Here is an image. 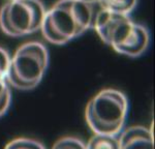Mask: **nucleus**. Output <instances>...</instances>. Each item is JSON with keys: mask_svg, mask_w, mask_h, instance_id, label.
<instances>
[{"mask_svg": "<svg viewBox=\"0 0 155 149\" xmlns=\"http://www.w3.org/2000/svg\"><path fill=\"white\" fill-rule=\"evenodd\" d=\"M95 4L79 0H59L46 11L41 31L49 43L62 46L93 27Z\"/></svg>", "mask_w": 155, "mask_h": 149, "instance_id": "nucleus-1", "label": "nucleus"}, {"mask_svg": "<svg viewBox=\"0 0 155 149\" xmlns=\"http://www.w3.org/2000/svg\"><path fill=\"white\" fill-rule=\"evenodd\" d=\"M128 98L122 91L106 88L96 93L87 104L85 118L94 134L117 136L128 115Z\"/></svg>", "mask_w": 155, "mask_h": 149, "instance_id": "nucleus-2", "label": "nucleus"}, {"mask_svg": "<svg viewBox=\"0 0 155 149\" xmlns=\"http://www.w3.org/2000/svg\"><path fill=\"white\" fill-rule=\"evenodd\" d=\"M49 61V51L44 44L35 41L25 43L11 57L5 81L19 90H32L44 79Z\"/></svg>", "mask_w": 155, "mask_h": 149, "instance_id": "nucleus-3", "label": "nucleus"}, {"mask_svg": "<svg viewBox=\"0 0 155 149\" xmlns=\"http://www.w3.org/2000/svg\"><path fill=\"white\" fill-rule=\"evenodd\" d=\"M46 11L41 0H8L0 8V28L12 37L35 33L41 30Z\"/></svg>", "mask_w": 155, "mask_h": 149, "instance_id": "nucleus-4", "label": "nucleus"}, {"mask_svg": "<svg viewBox=\"0 0 155 149\" xmlns=\"http://www.w3.org/2000/svg\"><path fill=\"white\" fill-rule=\"evenodd\" d=\"M150 41L151 36L148 28L128 18L115 34L110 46L121 55L137 58L145 54Z\"/></svg>", "mask_w": 155, "mask_h": 149, "instance_id": "nucleus-5", "label": "nucleus"}, {"mask_svg": "<svg viewBox=\"0 0 155 149\" xmlns=\"http://www.w3.org/2000/svg\"><path fill=\"white\" fill-rule=\"evenodd\" d=\"M128 18L129 15L118 14L104 8H98L94 18L93 28L95 29L101 41L110 46L120 26Z\"/></svg>", "mask_w": 155, "mask_h": 149, "instance_id": "nucleus-6", "label": "nucleus"}, {"mask_svg": "<svg viewBox=\"0 0 155 149\" xmlns=\"http://www.w3.org/2000/svg\"><path fill=\"white\" fill-rule=\"evenodd\" d=\"M120 149H154L152 131L142 125L126 128L119 139Z\"/></svg>", "mask_w": 155, "mask_h": 149, "instance_id": "nucleus-7", "label": "nucleus"}, {"mask_svg": "<svg viewBox=\"0 0 155 149\" xmlns=\"http://www.w3.org/2000/svg\"><path fill=\"white\" fill-rule=\"evenodd\" d=\"M99 7L123 15H130L137 8L139 0H98Z\"/></svg>", "mask_w": 155, "mask_h": 149, "instance_id": "nucleus-8", "label": "nucleus"}, {"mask_svg": "<svg viewBox=\"0 0 155 149\" xmlns=\"http://www.w3.org/2000/svg\"><path fill=\"white\" fill-rule=\"evenodd\" d=\"M86 149H120V142L117 136L94 134L88 141Z\"/></svg>", "mask_w": 155, "mask_h": 149, "instance_id": "nucleus-9", "label": "nucleus"}, {"mask_svg": "<svg viewBox=\"0 0 155 149\" xmlns=\"http://www.w3.org/2000/svg\"><path fill=\"white\" fill-rule=\"evenodd\" d=\"M5 149H46L44 145L33 139L18 138L7 143Z\"/></svg>", "mask_w": 155, "mask_h": 149, "instance_id": "nucleus-10", "label": "nucleus"}, {"mask_svg": "<svg viewBox=\"0 0 155 149\" xmlns=\"http://www.w3.org/2000/svg\"><path fill=\"white\" fill-rule=\"evenodd\" d=\"M12 104V92L5 80H0V117L4 116Z\"/></svg>", "mask_w": 155, "mask_h": 149, "instance_id": "nucleus-11", "label": "nucleus"}, {"mask_svg": "<svg viewBox=\"0 0 155 149\" xmlns=\"http://www.w3.org/2000/svg\"><path fill=\"white\" fill-rule=\"evenodd\" d=\"M52 149H86V145L83 141L76 137H64L59 139Z\"/></svg>", "mask_w": 155, "mask_h": 149, "instance_id": "nucleus-12", "label": "nucleus"}, {"mask_svg": "<svg viewBox=\"0 0 155 149\" xmlns=\"http://www.w3.org/2000/svg\"><path fill=\"white\" fill-rule=\"evenodd\" d=\"M11 62V55L2 47H0V80H5L7 69Z\"/></svg>", "mask_w": 155, "mask_h": 149, "instance_id": "nucleus-13", "label": "nucleus"}, {"mask_svg": "<svg viewBox=\"0 0 155 149\" xmlns=\"http://www.w3.org/2000/svg\"><path fill=\"white\" fill-rule=\"evenodd\" d=\"M79 1H82L84 3H88V4H96L98 0H79Z\"/></svg>", "mask_w": 155, "mask_h": 149, "instance_id": "nucleus-14", "label": "nucleus"}]
</instances>
